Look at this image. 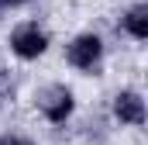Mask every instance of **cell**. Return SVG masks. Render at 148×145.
<instances>
[{
    "label": "cell",
    "mask_w": 148,
    "mask_h": 145,
    "mask_svg": "<svg viewBox=\"0 0 148 145\" xmlns=\"http://www.w3.org/2000/svg\"><path fill=\"white\" fill-rule=\"evenodd\" d=\"M100 52H103V45H100L97 35H79L73 45H69L66 59H69V66H76V69H93V66L100 62Z\"/></svg>",
    "instance_id": "3"
},
{
    "label": "cell",
    "mask_w": 148,
    "mask_h": 145,
    "mask_svg": "<svg viewBox=\"0 0 148 145\" xmlns=\"http://www.w3.org/2000/svg\"><path fill=\"white\" fill-rule=\"evenodd\" d=\"M10 145H28V142H10Z\"/></svg>",
    "instance_id": "7"
},
{
    "label": "cell",
    "mask_w": 148,
    "mask_h": 145,
    "mask_svg": "<svg viewBox=\"0 0 148 145\" xmlns=\"http://www.w3.org/2000/svg\"><path fill=\"white\" fill-rule=\"evenodd\" d=\"M38 110L48 117V121H66L69 110H73V90L62 86V83H48L38 90Z\"/></svg>",
    "instance_id": "1"
},
{
    "label": "cell",
    "mask_w": 148,
    "mask_h": 145,
    "mask_svg": "<svg viewBox=\"0 0 148 145\" xmlns=\"http://www.w3.org/2000/svg\"><path fill=\"white\" fill-rule=\"evenodd\" d=\"M0 3H7V7H14V3H24V0H0Z\"/></svg>",
    "instance_id": "6"
},
{
    "label": "cell",
    "mask_w": 148,
    "mask_h": 145,
    "mask_svg": "<svg viewBox=\"0 0 148 145\" xmlns=\"http://www.w3.org/2000/svg\"><path fill=\"white\" fill-rule=\"evenodd\" d=\"M124 28H127L134 38H145L148 35V10L145 7H134V10L124 17Z\"/></svg>",
    "instance_id": "5"
},
{
    "label": "cell",
    "mask_w": 148,
    "mask_h": 145,
    "mask_svg": "<svg viewBox=\"0 0 148 145\" xmlns=\"http://www.w3.org/2000/svg\"><path fill=\"white\" fill-rule=\"evenodd\" d=\"M114 107H117V117L127 121V124H141L145 121V104H141L138 93H121Z\"/></svg>",
    "instance_id": "4"
},
{
    "label": "cell",
    "mask_w": 148,
    "mask_h": 145,
    "mask_svg": "<svg viewBox=\"0 0 148 145\" xmlns=\"http://www.w3.org/2000/svg\"><path fill=\"white\" fill-rule=\"evenodd\" d=\"M10 48H14L21 59H38V55L48 48V38H45V31H38V24H21V28L10 35Z\"/></svg>",
    "instance_id": "2"
}]
</instances>
